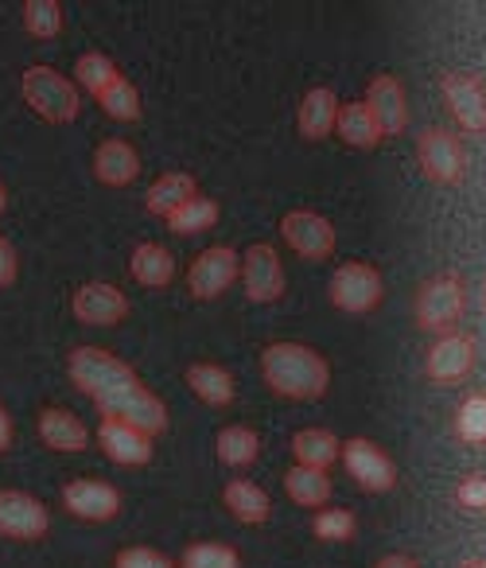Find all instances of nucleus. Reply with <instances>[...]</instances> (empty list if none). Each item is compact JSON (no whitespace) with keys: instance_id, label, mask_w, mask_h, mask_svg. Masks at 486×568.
Instances as JSON below:
<instances>
[{"instance_id":"17","label":"nucleus","mask_w":486,"mask_h":568,"mask_svg":"<svg viewBox=\"0 0 486 568\" xmlns=\"http://www.w3.org/2000/svg\"><path fill=\"white\" fill-rule=\"evenodd\" d=\"M366 105L374 110V118H377V125H382L385 136L405 133L408 102H405V87H401V79H393V74H377L366 90Z\"/></svg>"},{"instance_id":"30","label":"nucleus","mask_w":486,"mask_h":568,"mask_svg":"<svg viewBox=\"0 0 486 568\" xmlns=\"http://www.w3.org/2000/svg\"><path fill=\"white\" fill-rule=\"evenodd\" d=\"M452 433L463 444H486V394H467L452 417Z\"/></svg>"},{"instance_id":"36","label":"nucleus","mask_w":486,"mask_h":568,"mask_svg":"<svg viewBox=\"0 0 486 568\" xmlns=\"http://www.w3.org/2000/svg\"><path fill=\"white\" fill-rule=\"evenodd\" d=\"M455 506L470 514H486V471H470L455 487Z\"/></svg>"},{"instance_id":"18","label":"nucleus","mask_w":486,"mask_h":568,"mask_svg":"<svg viewBox=\"0 0 486 568\" xmlns=\"http://www.w3.org/2000/svg\"><path fill=\"white\" fill-rule=\"evenodd\" d=\"M338 110H343V105H338V98L331 94L327 87L307 90L304 102H300V113H296L300 136H307V141H323V136L338 125Z\"/></svg>"},{"instance_id":"7","label":"nucleus","mask_w":486,"mask_h":568,"mask_svg":"<svg viewBox=\"0 0 486 568\" xmlns=\"http://www.w3.org/2000/svg\"><path fill=\"white\" fill-rule=\"evenodd\" d=\"M343 467L351 471V479L358 483L366 495H385V490L397 487V464L385 448H377L366 436H354L343 444Z\"/></svg>"},{"instance_id":"14","label":"nucleus","mask_w":486,"mask_h":568,"mask_svg":"<svg viewBox=\"0 0 486 568\" xmlns=\"http://www.w3.org/2000/svg\"><path fill=\"white\" fill-rule=\"evenodd\" d=\"M71 312L79 324H90V327H113L129 316V296L121 288L105 281H90L82 284L79 293L71 301Z\"/></svg>"},{"instance_id":"33","label":"nucleus","mask_w":486,"mask_h":568,"mask_svg":"<svg viewBox=\"0 0 486 568\" xmlns=\"http://www.w3.org/2000/svg\"><path fill=\"white\" fill-rule=\"evenodd\" d=\"M24 28L36 40H55L63 32V4H55V0H28Z\"/></svg>"},{"instance_id":"25","label":"nucleus","mask_w":486,"mask_h":568,"mask_svg":"<svg viewBox=\"0 0 486 568\" xmlns=\"http://www.w3.org/2000/svg\"><path fill=\"white\" fill-rule=\"evenodd\" d=\"M338 136H343L351 149H377V144L385 141L382 125H377L374 110H369L366 102H346L343 110H338Z\"/></svg>"},{"instance_id":"35","label":"nucleus","mask_w":486,"mask_h":568,"mask_svg":"<svg viewBox=\"0 0 486 568\" xmlns=\"http://www.w3.org/2000/svg\"><path fill=\"white\" fill-rule=\"evenodd\" d=\"M98 105H102L113 121H136L141 118V94H136V87L129 79H118L110 90H102V94H98Z\"/></svg>"},{"instance_id":"28","label":"nucleus","mask_w":486,"mask_h":568,"mask_svg":"<svg viewBox=\"0 0 486 568\" xmlns=\"http://www.w3.org/2000/svg\"><path fill=\"white\" fill-rule=\"evenodd\" d=\"M214 452H219V459L226 467H250V464H257V456H261V436L253 433L250 425H230L219 433Z\"/></svg>"},{"instance_id":"20","label":"nucleus","mask_w":486,"mask_h":568,"mask_svg":"<svg viewBox=\"0 0 486 568\" xmlns=\"http://www.w3.org/2000/svg\"><path fill=\"white\" fill-rule=\"evenodd\" d=\"M40 440L55 452H82L90 444V433L71 409H43L40 413Z\"/></svg>"},{"instance_id":"12","label":"nucleus","mask_w":486,"mask_h":568,"mask_svg":"<svg viewBox=\"0 0 486 568\" xmlns=\"http://www.w3.org/2000/svg\"><path fill=\"white\" fill-rule=\"evenodd\" d=\"M242 281H245V296L253 304H273L284 296V265L276 257L273 245L257 242L245 250L242 257Z\"/></svg>"},{"instance_id":"24","label":"nucleus","mask_w":486,"mask_h":568,"mask_svg":"<svg viewBox=\"0 0 486 568\" xmlns=\"http://www.w3.org/2000/svg\"><path fill=\"white\" fill-rule=\"evenodd\" d=\"M199 195V183L195 175L188 172H168L160 175L156 183L149 187V195H144V206H149V214H156V219H168L172 211H180L188 199Z\"/></svg>"},{"instance_id":"29","label":"nucleus","mask_w":486,"mask_h":568,"mask_svg":"<svg viewBox=\"0 0 486 568\" xmlns=\"http://www.w3.org/2000/svg\"><path fill=\"white\" fill-rule=\"evenodd\" d=\"M168 230L172 234H203V230H211L214 222H219V203L214 199H203V195H195V199H188V203L180 206V211H172L168 214Z\"/></svg>"},{"instance_id":"19","label":"nucleus","mask_w":486,"mask_h":568,"mask_svg":"<svg viewBox=\"0 0 486 568\" xmlns=\"http://www.w3.org/2000/svg\"><path fill=\"white\" fill-rule=\"evenodd\" d=\"M94 175L110 187H125L141 175V156L129 141H105L94 152Z\"/></svg>"},{"instance_id":"5","label":"nucleus","mask_w":486,"mask_h":568,"mask_svg":"<svg viewBox=\"0 0 486 568\" xmlns=\"http://www.w3.org/2000/svg\"><path fill=\"white\" fill-rule=\"evenodd\" d=\"M385 284L369 261H346L338 265V273L331 276V304L346 316H366L382 304Z\"/></svg>"},{"instance_id":"42","label":"nucleus","mask_w":486,"mask_h":568,"mask_svg":"<svg viewBox=\"0 0 486 568\" xmlns=\"http://www.w3.org/2000/svg\"><path fill=\"white\" fill-rule=\"evenodd\" d=\"M4 203H9V199H4V183H0V211H4Z\"/></svg>"},{"instance_id":"8","label":"nucleus","mask_w":486,"mask_h":568,"mask_svg":"<svg viewBox=\"0 0 486 568\" xmlns=\"http://www.w3.org/2000/svg\"><path fill=\"white\" fill-rule=\"evenodd\" d=\"M447 110L463 133H486V79L475 71H447L439 79Z\"/></svg>"},{"instance_id":"31","label":"nucleus","mask_w":486,"mask_h":568,"mask_svg":"<svg viewBox=\"0 0 486 568\" xmlns=\"http://www.w3.org/2000/svg\"><path fill=\"white\" fill-rule=\"evenodd\" d=\"M118 79H121V71L102 51H87V55H79V63H74V82H79L82 90H90L94 98L102 94V90H110Z\"/></svg>"},{"instance_id":"27","label":"nucleus","mask_w":486,"mask_h":568,"mask_svg":"<svg viewBox=\"0 0 486 568\" xmlns=\"http://www.w3.org/2000/svg\"><path fill=\"white\" fill-rule=\"evenodd\" d=\"M284 490L296 506H307V510H320V506L331 503V479L327 471H315V467H288L284 471Z\"/></svg>"},{"instance_id":"26","label":"nucleus","mask_w":486,"mask_h":568,"mask_svg":"<svg viewBox=\"0 0 486 568\" xmlns=\"http://www.w3.org/2000/svg\"><path fill=\"white\" fill-rule=\"evenodd\" d=\"M292 456L300 467H315V471H327L338 456H343V444L327 433V428H300L292 436Z\"/></svg>"},{"instance_id":"34","label":"nucleus","mask_w":486,"mask_h":568,"mask_svg":"<svg viewBox=\"0 0 486 568\" xmlns=\"http://www.w3.org/2000/svg\"><path fill=\"white\" fill-rule=\"evenodd\" d=\"M183 568H242L234 545L222 541H195L183 549Z\"/></svg>"},{"instance_id":"21","label":"nucleus","mask_w":486,"mask_h":568,"mask_svg":"<svg viewBox=\"0 0 486 568\" xmlns=\"http://www.w3.org/2000/svg\"><path fill=\"white\" fill-rule=\"evenodd\" d=\"M188 386L195 389L199 402H206L211 409H226V405H234V397H237L234 374H230L226 366H214V363L188 366Z\"/></svg>"},{"instance_id":"23","label":"nucleus","mask_w":486,"mask_h":568,"mask_svg":"<svg viewBox=\"0 0 486 568\" xmlns=\"http://www.w3.org/2000/svg\"><path fill=\"white\" fill-rule=\"evenodd\" d=\"M222 503H226V510L234 514L242 526H261V521H269V514H273L269 495L253 479H230L226 490H222Z\"/></svg>"},{"instance_id":"2","label":"nucleus","mask_w":486,"mask_h":568,"mask_svg":"<svg viewBox=\"0 0 486 568\" xmlns=\"http://www.w3.org/2000/svg\"><path fill=\"white\" fill-rule=\"evenodd\" d=\"M261 374L273 394L288 402H320L331 386V366L304 343H273L261 351Z\"/></svg>"},{"instance_id":"38","label":"nucleus","mask_w":486,"mask_h":568,"mask_svg":"<svg viewBox=\"0 0 486 568\" xmlns=\"http://www.w3.org/2000/svg\"><path fill=\"white\" fill-rule=\"evenodd\" d=\"M17 273H20L17 250H12V242H4V237H0V288L17 284Z\"/></svg>"},{"instance_id":"32","label":"nucleus","mask_w":486,"mask_h":568,"mask_svg":"<svg viewBox=\"0 0 486 568\" xmlns=\"http://www.w3.org/2000/svg\"><path fill=\"white\" fill-rule=\"evenodd\" d=\"M312 534L320 537V541H351V537L358 534V518H354V510H346V506H323L312 518Z\"/></svg>"},{"instance_id":"40","label":"nucleus","mask_w":486,"mask_h":568,"mask_svg":"<svg viewBox=\"0 0 486 568\" xmlns=\"http://www.w3.org/2000/svg\"><path fill=\"white\" fill-rule=\"evenodd\" d=\"M12 448V420H9V413L0 409V456Z\"/></svg>"},{"instance_id":"41","label":"nucleus","mask_w":486,"mask_h":568,"mask_svg":"<svg viewBox=\"0 0 486 568\" xmlns=\"http://www.w3.org/2000/svg\"><path fill=\"white\" fill-rule=\"evenodd\" d=\"M459 568H486V560H463Z\"/></svg>"},{"instance_id":"4","label":"nucleus","mask_w":486,"mask_h":568,"mask_svg":"<svg viewBox=\"0 0 486 568\" xmlns=\"http://www.w3.org/2000/svg\"><path fill=\"white\" fill-rule=\"evenodd\" d=\"M20 87H24V102L51 125H67L79 118V87L63 79L55 67H28Z\"/></svg>"},{"instance_id":"9","label":"nucleus","mask_w":486,"mask_h":568,"mask_svg":"<svg viewBox=\"0 0 486 568\" xmlns=\"http://www.w3.org/2000/svg\"><path fill=\"white\" fill-rule=\"evenodd\" d=\"M242 276V253L230 245H211L188 268V288L195 301H219L230 284Z\"/></svg>"},{"instance_id":"3","label":"nucleus","mask_w":486,"mask_h":568,"mask_svg":"<svg viewBox=\"0 0 486 568\" xmlns=\"http://www.w3.org/2000/svg\"><path fill=\"white\" fill-rule=\"evenodd\" d=\"M463 308H467L463 281L455 273H439V276H428V281L416 288L413 320H416V327H421V332L447 335V332H455Z\"/></svg>"},{"instance_id":"6","label":"nucleus","mask_w":486,"mask_h":568,"mask_svg":"<svg viewBox=\"0 0 486 568\" xmlns=\"http://www.w3.org/2000/svg\"><path fill=\"white\" fill-rule=\"evenodd\" d=\"M416 160L421 172L439 187H455L467 175V149L452 129H424L416 136Z\"/></svg>"},{"instance_id":"13","label":"nucleus","mask_w":486,"mask_h":568,"mask_svg":"<svg viewBox=\"0 0 486 568\" xmlns=\"http://www.w3.org/2000/svg\"><path fill=\"white\" fill-rule=\"evenodd\" d=\"M281 234L307 261H327L335 253V226L315 211H288L281 222Z\"/></svg>"},{"instance_id":"15","label":"nucleus","mask_w":486,"mask_h":568,"mask_svg":"<svg viewBox=\"0 0 486 568\" xmlns=\"http://www.w3.org/2000/svg\"><path fill=\"white\" fill-rule=\"evenodd\" d=\"M63 506L82 521H110L121 510V490L105 479H74L63 487Z\"/></svg>"},{"instance_id":"16","label":"nucleus","mask_w":486,"mask_h":568,"mask_svg":"<svg viewBox=\"0 0 486 568\" xmlns=\"http://www.w3.org/2000/svg\"><path fill=\"white\" fill-rule=\"evenodd\" d=\"M98 448L121 467H144L152 459V436L118 417H102V425H98Z\"/></svg>"},{"instance_id":"22","label":"nucleus","mask_w":486,"mask_h":568,"mask_svg":"<svg viewBox=\"0 0 486 568\" xmlns=\"http://www.w3.org/2000/svg\"><path fill=\"white\" fill-rule=\"evenodd\" d=\"M129 273L144 288H168L175 276V257L160 242H141L129 257Z\"/></svg>"},{"instance_id":"11","label":"nucleus","mask_w":486,"mask_h":568,"mask_svg":"<svg viewBox=\"0 0 486 568\" xmlns=\"http://www.w3.org/2000/svg\"><path fill=\"white\" fill-rule=\"evenodd\" d=\"M51 529V514L24 490H0V534L17 541H40Z\"/></svg>"},{"instance_id":"1","label":"nucleus","mask_w":486,"mask_h":568,"mask_svg":"<svg viewBox=\"0 0 486 568\" xmlns=\"http://www.w3.org/2000/svg\"><path fill=\"white\" fill-rule=\"evenodd\" d=\"M71 382L102 409V417H118L125 425L160 436L168 428V405L152 389L141 386L133 366L102 347H74L67 358Z\"/></svg>"},{"instance_id":"39","label":"nucleus","mask_w":486,"mask_h":568,"mask_svg":"<svg viewBox=\"0 0 486 568\" xmlns=\"http://www.w3.org/2000/svg\"><path fill=\"white\" fill-rule=\"evenodd\" d=\"M374 568H421V565H416V560L408 557V552H389V557H382Z\"/></svg>"},{"instance_id":"10","label":"nucleus","mask_w":486,"mask_h":568,"mask_svg":"<svg viewBox=\"0 0 486 568\" xmlns=\"http://www.w3.org/2000/svg\"><path fill=\"white\" fill-rule=\"evenodd\" d=\"M475 371V339L463 332H447L424 355V378L436 386H455Z\"/></svg>"},{"instance_id":"37","label":"nucleus","mask_w":486,"mask_h":568,"mask_svg":"<svg viewBox=\"0 0 486 568\" xmlns=\"http://www.w3.org/2000/svg\"><path fill=\"white\" fill-rule=\"evenodd\" d=\"M113 565H118V568H175L172 560L164 557V552L149 549V545H133V549H121Z\"/></svg>"}]
</instances>
